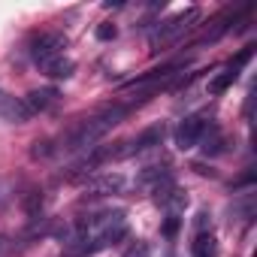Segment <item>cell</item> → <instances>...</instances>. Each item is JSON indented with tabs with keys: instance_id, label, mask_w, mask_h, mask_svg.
Here are the masks:
<instances>
[{
	"instance_id": "cell-6",
	"label": "cell",
	"mask_w": 257,
	"mask_h": 257,
	"mask_svg": "<svg viewBox=\"0 0 257 257\" xmlns=\"http://www.w3.org/2000/svg\"><path fill=\"white\" fill-rule=\"evenodd\" d=\"M206 131H209V124H206L203 118L191 115V118L179 121V127H176V146H179L182 152H188V149H194V146L203 140V134H206Z\"/></svg>"
},
{
	"instance_id": "cell-13",
	"label": "cell",
	"mask_w": 257,
	"mask_h": 257,
	"mask_svg": "<svg viewBox=\"0 0 257 257\" xmlns=\"http://www.w3.org/2000/svg\"><path fill=\"white\" fill-rule=\"evenodd\" d=\"M22 206H25V212H28L31 218H37L40 209H43V191H28V194L22 197Z\"/></svg>"
},
{
	"instance_id": "cell-10",
	"label": "cell",
	"mask_w": 257,
	"mask_h": 257,
	"mask_svg": "<svg viewBox=\"0 0 257 257\" xmlns=\"http://www.w3.org/2000/svg\"><path fill=\"white\" fill-rule=\"evenodd\" d=\"M58 91L55 88H34V91H28V97H22L25 100V106H28V112L31 115H40V112H49L55 103H58Z\"/></svg>"
},
{
	"instance_id": "cell-11",
	"label": "cell",
	"mask_w": 257,
	"mask_h": 257,
	"mask_svg": "<svg viewBox=\"0 0 257 257\" xmlns=\"http://www.w3.org/2000/svg\"><path fill=\"white\" fill-rule=\"evenodd\" d=\"M191 257H218V239L209 230H197L191 242Z\"/></svg>"
},
{
	"instance_id": "cell-4",
	"label": "cell",
	"mask_w": 257,
	"mask_h": 257,
	"mask_svg": "<svg viewBox=\"0 0 257 257\" xmlns=\"http://www.w3.org/2000/svg\"><path fill=\"white\" fill-rule=\"evenodd\" d=\"M251 55H254V49H251V46H248V49H242V52H239V55H236V58H233L221 73H218V76H212V79H209V94H215V97H218V94H224V91L239 79V73H242V67L251 61Z\"/></svg>"
},
{
	"instance_id": "cell-14",
	"label": "cell",
	"mask_w": 257,
	"mask_h": 257,
	"mask_svg": "<svg viewBox=\"0 0 257 257\" xmlns=\"http://www.w3.org/2000/svg\"><path fill=\"white\" fill-rule=\"evenodd\" d=\"M121 257H152V248H149V242L137 239V242H127V245H124Z\"/></svg>"
},
{
	"instance_id": "cell-9",
	"label": "cell",
	"mask_w": 257,
	"mask_h": 257,
	"mask_svg": "<svg viewBox=\"0 0 257 257\" xmlns=\"http://www.w3.org/2000/svg\"><path fill=\"white\" fill-rule=\"evenodd\" d=\"M242 10H248V7H242ZM242 10H239V7H230V10H224V13H221V16H218V19L209 25V31L200 37V43H197V46H206V43H218V40H221V37H224L230 28H233V22L239 19V13H242Z\"/></svg>"
},
{
	"instance_id": "cell-5",
	"label": "cell",
	"mask_w": 257,
	"mask_h": 257,
	"mask_svg": "<svg viewBox=\"0 0 257 257\" xmlns=\"http://www.w3.org/2000/svg\"><path fill=\"white\" fill-rule=\"evenodd\" d=\"M82 188H85V197H112V194L124 191V176H118V173H100V176L85 179Z\"/></svg>"
},
{
	"instance_id": "cell-18",
	"label": "cell",
	"mask_w": 257,
	"mask_h": 257,
	"mask_svg": "<svg viewBox=\"0 0 257 257\" xmlns=\"http://www.w3.org/2000/svg\"><path fill=\"white\" fill-rule=\"evenodd\" d=\"M176 230H179V218H176V215H170V221L164 224V233H167V236H176Z\"/></svg>"
},
{
	"instance_id": "cell-17",
	"label": "cell",
	"mask_w": 257,
	"mask_h": 257,
	"mask_svg": "<svg viewBox=\"0 0 257 257\" xmlns=\"http://www.w3.org/2000/svg\"><path fill=\"white\" fill-rule=\"evenodd\" d=\"M16 254V242L10 236H0V257H13Z\"/></svg>"
},
{
	"instance_id": "cell-1",
	"label": "cell",
	"mask_w": 257,
	"mask_h": 257,
	"mask_svg": "<svg viewBox=\"0 0 257 257\" xmlns=\"http://www.w3.org/2000/svg\"><path fill=\"white\" fill-rule=\"evenodd\" d=\"M131 112H134V109H127L121 100H118V103H106V106H100L97 112H91V115L79 118L73 127H67L64 137H61L58 146H55V152H67V155H73V152H91V149H97V143L112 131V127H118Z\"/></svg>"
},
{
	"instance_id": "cell-15",
	"label": "cell",
	"mask_w": 257,
	"mask_h": 257,
	"mask_svg": "<svg viewBox=\"0 0 257 257\" xmlns=\"http://www.w3.org/2000/svg\"><path fill=\"white\" fill-rule=\"evenodd\" d=\"M52 155H55L52 140H37L34 149H31V158H34V161H46V158H52Z\"/></svg>"
},
{
	"instance_id": "cell-8",
	"label": "cell",
	"mask_w": 257,
	"mask_h": 257,
	"mask_svg": "<svg viewBox=\"0 0 257 257\" xmlns=\"http://www.w3.org/2000/svg\"><path fill=\"white\" fill-rule=\"evenodd\" d=\"M0 118L10 121V124H25L34 115L28 112V106H25L22 97H13V94H7L4 88H0Z\"/></svg>"
},
{
	"instance_id": "cell-3",
	"label": "cell",
	"mask_w": 257,
	"mask_h": 257,
	"mask_svg": "<svg viewBox=\"0 0 257 257\" xmlns=\"http://www.w3.org/2000/svg\"><path fill=\"white\" fill-rule=\"evenodd\" d=\"M64 49H67V37L58 31H43L31 40V58L37 61V67L49 64L52 58H61Z\"/></svg>"
},
{
	"instance_id": "cell-2",
	"label": "cell",
	"mask_w": 257,
	"mask_h": 257,
	"mask_svg": "<svg viewBox=\"0 0 257 257\" xmlns=\"http://www.w3.org/2000/svg\"><path fill=\"white\" fill-rule=\"evenodd\" d=\"M203 19V13L197 10V7H191V10H185V13H179V16H173V19H167V22H161L155 31H152V52L158 55L161 49H167V46H176L191 28H197V22Z\"/></svg>"
},
{
	"instance_id": "cell-16",
	"label": "cell",
	"mask_w": 257,
	"mask_h": 257,
	"mask_svg": "<svg viewBox=\"0 0 257 257\" xmlns=\"http://www.w3.org/2000/svg\"><path fill=\"white\" fill-rule=\"evenodd\" d=\"M115 34H118V28H115L112 22H103V25L97 28V40H103V43H106V40H115Z\"/></svg>"
},
{
	"instance_id": "cell-12",
	"label": "cell",
	"mask_w": 257,
	"mask_h": 257,
	"mask_svg": "<svg viewBox=\"0 0 257 257\" xmlns=\"http://www.w3.org/2000/svg\"><path fill=\"white\" fill-rule=\"evenodd\" d=\"M40 70H43L49 79H70V76H73V70H76V64H73L70 58H64V55H61V58H52L49 64H43Z\"/></svg>"
},
{
	"instance_id": "cell-7",
	"label": "cell",
	"mask_w": 257,
	"mask_h": 257,
	"mask_svg": "<svg viewBox=\"0 0 257 257\" xmlns=\"http://www.w3.org/2000/svg\"><path fill=\"white\" fill-rule=\"evenodd\" d=\"M164 134H167V131H164V124H152V127H146L143 134H137L134 140H124V143H127V158L143 155V152L161 146V143H164Z\"/></svg>"
}]
</instances>
